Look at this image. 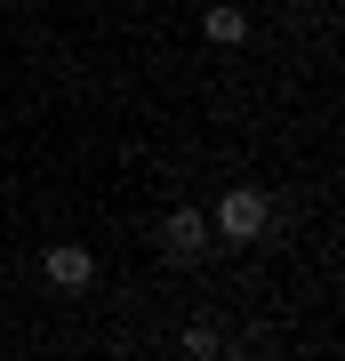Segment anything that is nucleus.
I'll return each instance as SVG.
<instances>
[{"label": "nucleus", "mask_w": 345, "mask_h": 361, "mask_svg": "<svg viewBox=\"0 0 345 361\" xmlns=\"http://www.w3.org/2000/svg\"><path fill=\"white\" fill-rule=\"evenodd\" d=\"M265 217H273V209H265V193H257V185H233V193L209 209V233L241 249V241H257V233H265Z\"/></svg>", "instance_id": "f257e3e1"}, {"label": "nucleus", "mask_w": 345, "mask_h": 361, "mask_svg": "<svg viewBox=\"0 0 345 361\" xmlns=\"http://www.w3.org/2000/svg\"><path fill=\"white\" fill-rule=\"evenodd\" d=\"M201 249H209V217H201V209H169V217H161V257L169 265H193Z\"/></svg>", "instance_id": "f03ea898"}, {"label": "nucleus", "mask_w": 345, "mask_h": 361, "mask_svg": "<svg viewBox=\"0 0 345 361\" xmlns=\"http://www.w3.org/2000/svg\"><path fill=\"white\" fill-rule=\"evenodd\" d=\"M40 273H49L56 289H89V281H97V257H89L80 241H56L49 257H40Z\"/></svg>", "instance_id": "7ed1b4c3"}, {"label": "nucleus", "mask_w": 345, "mask_h": 361, "mask_svg": "<svg viewBox=\"0 0 345 361\" xmlns=\"http://www.w3.org/2000/svg\"><path fill=\"white\" fill-rule=\"evenodd\" d=\"M209 40H217V49H241V40H249V16L241 8H209V25H201Z\"/></svg>", "instance_id": "20e7f679"}]
</instances>
